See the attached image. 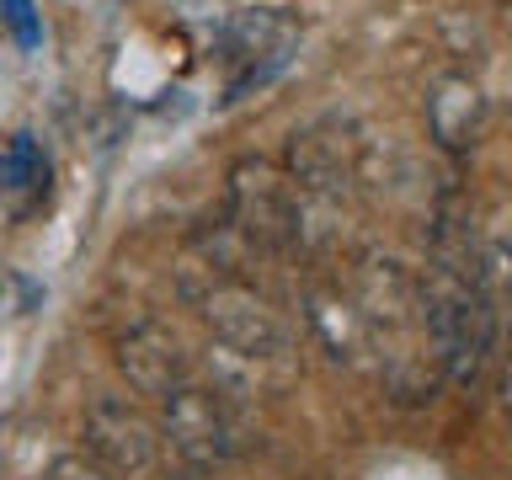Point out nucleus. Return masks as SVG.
Returning <instances> with one entry per match:
<instances>
[{
    "mask_svg": "<svg viewBox=\"0 0 512 480\" xmlns=\"http://www.w3.org/2000/svg\"><path fill=\"white\" fill-rule=\"evenodd\" d=\"M118 363H123V374L150 395H171L176 384H182V352H176V342L155 326L128 331L118 342Z\"/></svg>",
    "mask_w": 512,
    "mask_h": 480,
    "instance_id": "nucleus-3",
    "label": "nucleus"
},
{
    "mask_svg": "<svg viewBox=\"0 0 512 480\" xmlns=\"http://www.w3.org/2000/svg\"><path fill=\"white\" fill-rule=\"evenodd\" d=\"M0 16H6V27H11V38L27 48H38L43 43V22H38V11H32V0H0Z\"/></svg>",
    "mask_w": 512,
    "mask_h": 480,
    "instance_id": "nucleus-5",
    "label": "nucleus"
},
{
    "mask_svg": "<svg viewBox=\"0 0 512 480\" xmlns=\"http://www.w3.org/2000/svg\"><path fill=\"white\" fill-rule=\"evenodd\" d=\"M86 438L112 475H144L160 454L150 422H144L139 411L118 406V400H96L91 416H86Z\"/></svg>",
    "mask_w": 512,
    "mask_h": 480,
    "instance_id": "nucleus-1",
    "label": "nucleus"
},
{
    "mask_svg": "<svg viewBox=\"0 0 512 480\" xmlns=\"http://www.w3.org/2000/svg\"><path fill=\"white\" fill-rule=\"evenodd\" d=\"M166 427H171V448L187 454L192 464H214L230 454V427L214 406V395H198V390H171L166 395Z\"/></svg>",
    "mask_w": 512,
    "mask_h": 480,
    "instance_id": "nucleus-2",
    "label": "nucleus"
},
{
    "mask_svg": "<svg viewBox=\"0 0 512 480\" xmlns=\"http://www.w3.org/2000/svg\"><path fill=\"white\" fill-rule=\"evenodd\" d=\"M43 176V150L32 134H16L6 150H0V187H27Z\"/></svg>",
    "mask_w": 512,
    "mask_h": 480,
    "instance_id": "nucleus-4",
    "label": "nucleus"
}]
</instances>
